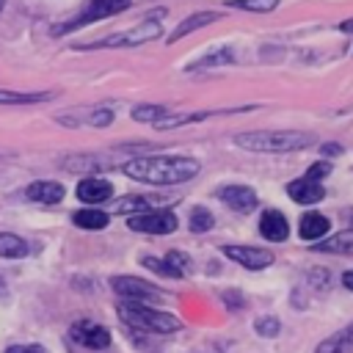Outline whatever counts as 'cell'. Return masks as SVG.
<instances>
[{
	"label": "cell",
	"mask_w": 353,
	"mask_h": 353,
	"mask_svg": "<svg viewBox=\"0 0 353 353\" xmlns=\"http://www.w3.org/2000/svg\"><path fill=\"white\" fill-rule=\"evenodd\" d=\"M339 30H347V33H353V19H347V22H342V25H339Z\"/></svg>",
	"instance_id": "obj_33"
},
{
	"label": "cell",
	"mask_w": 353,
	"mask_h": 353,
	"mask_svg": "<svg viewBox=\"0 0 353 353\" xmlns=\"http://www.w3.org/2000/svg\"><path fill=\"white\" fill-rule=\"evenodd\" d=\"M28 254V243L11 232H0V256L6 259H22Z\"/></svg>",
	"instance_id": "obj_19"
},
{
	"label": "cell",
	"mask_w": 353,
	"mask_h": 353,
	"mask_svg": "<svg viewBox=\"0 0 353 353\" xmlns=\"http://www.w3.org/2000/svg\"><path fill=\"white\" fill-rule=\"evenodd\" d=\"M72 339L83 347H108L110 345V331L99 323L80 320V323L72 325Z\"/></svg>",
	"instance_id": "obj_9"
},
{
	"label": "cell",
	"mask_w": 353,
	"mask_h": 353,
	"mask_svg": "<svg viewBox=\"0 0 353 353\" xmlns=\"http://www.w3.org/2000/svg\"><path fill=\"white\" fill-rule=\"evenodd\" d=\"M130 3H132V0H91V3H88V6L74 17V19H69V22H63V25H58V28H55V33L74 30V28H83V25H88V22H97V19L113 17V14L124 11Z\"/></svg>",
	"instance_id": "obj_5"
},
{
	"label": "cell",
	"mask_w": 353,
	"mask_h": 353,
	"mask_svg": "<svg viewBox=\"0 0 353 353\" xmlns=\"http://www.w3.org/2000/svg\"><path fill=\"white\" fill-rule=\"evenodd\" d=\"M234 143L248 152H298L312 143V135L292 130H256V132H240Z\"/></svg>",
	"instance_id": "obj_2"
},
{
	"label": "cell",
	"mask_w": 353,
	"mask_h": 353,
	"mask_svg": "<svg viewBox=\"0 0 353 353\" xmlns=\"http://www.w3.org/2000/svg\"><path fill=\"white\" fill-rule=\"evenodd\" d=\"M221 14H215V11H201V14H193V17H188L171 36H168V41H176V39H182V36H188V33H193L196 28H204V25H210V22H215Z\"/></svg>",
	"instance_id": "obj_18"
},
{
	"label": "cell",
	"mask_w": 353,
	"mask_h": 353,
	"mask_svg": "<svg viewBox=\"0 0 353 353\" xmlns=\"http://www.w3.org/2000/svg\"><path fill=\"white\" fill-rule=\"evenodd\" d=\"M127 226L132 232H146V234H168L179 226L176 212L171 210H146V212H135L130 215Z\"/></svg>",
	"instance_id": "obj_4"
},
{
	"label": "cell",
	"mask_w": 353,
	"mask_h": 353,
	"mask_svg": "<svg viewBox=\"0 0 353 353\" xmlns=\"http://www.w3.org/2000/svg\"><path fill=\"white\" fill-rule=\"evenodd\" d=\"M160 36V25L154 19H146L143 25H138L135 30L130 33H119V36H110V39H102V41H94V47H119V44H127V47H135V44H143V41H152Z\"/></svg>",
	"instance_id": "obj_7"
},
{
	"label": "cell",
	"mask_w": 353,
	"mask_h": 353,
	"mask_svg": "<svg viewBox=\"0 0 353 353\" xmlns=\"http://www.w3.org/2000/svg\"><path fill=\"white\" fill-rule=\"evenodd\" d=\"M218 199L223 204H229L234 212H251L256 207V193L245 185H226L218 190Z\"/></svg>",
	"instance_id": "obj_10"
},
{
	"label": "cell",
	"mask_w": 353,
	"mask_h": 353,
	"mask_svg": "<svg viewBox=\"0 0 353 353\" xmlns=\"http://www.w3.org/2000/svg\"><path fill=\"white\" fill-rule=\"evenodd\" d=\"M314 251H325V254H353V229L320 240V243L314 245Z\"/></svg>",
	"instance_id": "obj_16"
},
{
	"label": "cell",
	"mask_w": 353,
	"mask_h": 353,
	"mask_svg": "<svg viewBox=\"0 0 353 353\" xmlns=\"http://www.w3.org/2000/svg\"><path fill=\"white\" fill-rule=\"evenodd\" d=\"M226 61H232L229 52H215V55H207L204 61H199V63L190 66V69H204V66H215V63H226Z\"/></svg>",
	"instance_id": "obj_29"
},
{
	"label": "cell",
	"mask_w": 353,
	"mask_h": 353,
	"mask_svg": "<svg viewBox=\"0 0 353 353\" xmlns=\"http://www.w3.org/2000/svg\"><path fill=\"white\" fill-rule=\"evenodd\" d=\"M110 287L130 301H157L163 295V290H157L154 284L143 281V279H132V276H116L110 279Z\"/></svg>",
	"instance_id": "obj_6"
},
{
	"label": "cell",
	"mask_w": 353,
	"mask_h": 353,
	"mask_svg": "<svg viewBox=\"0 0 353 353\" xmlns=\"http://www.w3.org/2000/svg\"><path fill=\"white\" fill-rule=\"evenodd\" d=\"M6 353H47L41 345H14V347H8Z\"/></svg>",
	"instance_id": "obj_30"
},
{
	"label": "cell",
	"mask_w": 353,
	"mask_h": 353,
	"mask_svg": "<svg viewBox=\"0 0 353 353\" xmlns=\"http://www.w3.org/2000/svg\"><path fill=\"white\" fill-rule=\"evenodd\" d=\"M119 317L132 325V328H141V331H154V334H171L179 328V320L171 317L168 312H157V309H149L143 306L141 301H121L119 303Z\"/></svg>",
	"instance_id": "obj_3"
},
{
	"label": "cell",
	"mask_w": 353,
	"mask_h": 353,
	"mask_svg": "<svg viewBox=\"0 0 353 353\" xmlns=\"http://www.w3.org/2000/svg\"><path fill=\"white\" fill-rule=\"evenodd\" d=\"M342 284H345V287H347V290L353 292V270H347V273L342 276Z\"/></svg>",
	"instance_id": "obj_32"
},
{
	"label": "cell",
	"mask_w": 353,
	"mask_h": 353,
	"mask_svg": "<svg viewBox=\"0 0 353 353\" xmlns=\"http://www.w3.org/2000/svg\"><path fill=\"white\" fill-rule=\"evenodd\" d=\"M259 232H262L265 240L281 243V240H287V234H290V223H287V218H284L279 210H265L262 218H259Z\"/></svg>",
	"instance_id": "obj_12"
},
{
	"label": "cell",
	"mask_w": 353,
	"mask_h": 353,
	"mask_svg": "<svg viewBox=\"0 0 353 353\" xmlns=\"http://www.w3.org/2000/svg\"><path fill=\"white\" fill-rule=\"evenodd\" d=\"M149 204H152L149 196H124L113 210H116V212H132V215H135V212H146Z\"/></svg>",
	"instance_id": "obj_23"
},
{
	"label": "cell",
	"mask_w": 353,
	"mask_h": 353,
	"mask_svg": "<svg viewBox=\"0 0 353 353\" xmlns=\"http://www.w3.org/2000/svg\"><path fill=\"white\" fill-rule=\"evenodd\" d=\"M287 196H290L292 201H298V204H317V201L325 196V190H323V185H320L317 179L301 176V179H292V182L287 185Z\"/></svg>",
	"instance_id": "obj_11"
},
{
	"label": "cell",
	"mask_w": 353,
	"mask_h": 353,
	"mask_svg": "<svg viewBox=\"0 0 353 353\" xmlns=\"http://www.w3.org/2000/svg\"><path fill=\"white\" fill-rule=\"evenodd\" d=\"M229 6H234V8H243V11H273L276 6H279V0H232Z\"/></svg>",
	"instance_id": "obj_25"
},
{
	"label": "cell",
	"mask_w": 353,
	"mask_h": 353,
	"mask_svg": "<svg viewBox=\"0 0 353 353\" xmlns=\"http://www.w3.org/2000/svg\"><path fill=\"white\" fill-rule=\"evenodd\" d=\"M328 218L325 215H320V212H306L303 218H301V226H298V234L303 237V240H320V237H325L328 234Z\"/></svg>",
	"instance_id": "obj_15"
},
{
	"label": "cell",
	"mask_w": 353,
	"mask_h": 353,
	"mask_svg": "<svg viewBox=\"0 0 353 353\" xmlns=\"http://www.w3.org/2000/svg\"><path fill=\"white\" fill-rule=\"evenodd\" d=\"M50 99V94H17V91H0V105H33V102H44Z\"/></svg>",
	"instance_id": "obj_22"
},
{
	"label": "cell",
	"mask_w": 353,
	"mask_h": 353,
	"mask_svg": "<svg viewBox=\"0 0 353 353\" xmlns=\"http://www.w3.org/2000/svg\"><path fill=\"white\" fill-rule=\"evenodd\" d=\"M160 116H165V108H160V105H138L132 110L135 121H157Z\"/></svg>",
	"instance_id": "obj_26"
},
{
	"label": "cell",
	"mask_w": 353,
	"mask_h": 353,
	"mask_svg": "<svg viewBox=\"0 0 353 353\" xmlns=\"http://www.w3.org/2000/svg\"><path fill=\"white\" fill-rule=\"evenodd\" d=\"M163 262H165V270H168L171 279H182V276L190 273V259H188V254H182V251H168Z\"/></svg>",
	"instance_id": "obj_21"
},
{
	"label": "cell",
	"mask_w": 353,
	"mask_h": 353,
	"mask_svg": "<svg viewBox=\"0 0 353 353\" xmlns=\"http://www.w3.org/2000/svg\"><path fill=\"white\" fill-rule=\"evenodd\" d=\"M254 328L262 334V336H276L279 334V320L276 317H262L254 323Z\"/></svg>",
	"instance_id": "obj_27"
},
{
	"label": "cell",
	"mask_w": 353,
	"mask_h": 353,
	"mask_svg": "<svg viewBox=\"0 0 353 353\" xmlns=\"http://www.w3.org/2000/svg\"><path fill=\"white\" fill-rule=\"evenodd\" d=\"M130 179L146 185H179L199 174V160L190 157H138L121 168Z\"/></svg>",
	"instance_id": "obj_1"
},
{
	"label": "cell",
	"mask_w": 353,
	"mask_h": 353,
	"mask_svg": "<svg viewBox=\"0 0 353 353\" xmlns=\"http://www.w3.org/2000/svg\"><path fill=\"white\" fill-rule=\"evenodd\" d=\"M113 193V185L108 179H97V176H85L80 185H77V199L85 201V204H102L108 201Z\"/></svg>",
	"instance_id": "obj_13"
},
{
	"label": "cell",
	"mask_w": 353,
	"mask_h": 353,
	"mask_svg": "<svg viewBox=\"0 0 353 353\" xmlns=\"http://www.w3.org/2000/svg\"><path fill=\"white\" fill-rule=\"evenodd\" d=\"M342 152V146H336V143H325L323 146V154H339Z\"/></svg>",
	"instance_id": "obj_31"
},
{
	"label": "cell",
	"mask_w": 353,
	"mask_h": 353,
	"mask_svg": "<svg viewBox=\"0 0 353 353\" xmlns=\"http://www.w3.org/2000/svg\"><path fill=\"white\" fill-rule=\"evenodd\" d=\"M212 223H215V218H212L210 210L196 207V210L190 212V229H193V232H207V229H212Z\"/></svg>",
	"instance_id": "obj_24"
},
{
	"label": "cell",
	"mask_w": 353,
	"mask_h": 353,
	"mask_svg": "<svg viewBox=\"0 0 353 353\" xmlns=\"http://www.w3.org/2000/svg\"><path fill=\"white\" fill-rule=\"evenodd\" d=\"M317 353H353V325H347L345 331L328 336V339L317 347Z\"/></svg>",
	"instance_id": "obj_17"
},
{
	"label": "cell",
	"mask_w": 353,
	"mask_h": 353,
	"mask_svg": "<svg viewBox=\"0 0 353 353\" xmlns=\"http://www.w3.org/2000/svg\"><path fill=\"white\" fill-rule=\"evenodd\" d=\"M63 185L61 182H52V179H39V182H30L25 188V196L30 201H39V204H58L63 199Z\"/></svg>",
	"instance_id": "obj_14"
},
{
	"label": "cell",
	"mask_w": 353,
	"mask_h": 353,
	"mask_svg": "<svg viewBox=\"0 0 353 353\" xmlns=\"http://www.w3.org/2000/svg\"><path fill=\"white\" fill-rule=\"evenodd\" d=\"M3 6H6V0H0V8H3Z\"/></svg>",
	"instance_id": "obj_34"
},
{
	"label": "cell",
	"mask_w": 353,
	"mask_h": 353,
	"mask_svg": "<svg viewBox=\"0 0 353 353\" xmlns=\"http://www.w3.org/2000/svg\"><path fill=\"white\" fill-rule=\"evenodd\" d=\"M223 254H226L232 262H237V265H243V268H248V270H262V268H268V265L273 262V254H270L268 248L226 245V248H223Z\"/></svg>",
	"instance_id": "obj_8"
},
{
	"label": "cell",
	"mask_w": 353,
	"mask_h": 353,
	"mask_svg": "<svg viewBox=\"0 0 353 353\" xmlns=\"http://www.w3.org/2000/svg\"><path fill=\"white\" fill-rule=\"evenodd\" d=\"M108 221H110V215L102 212V210H80V212H74V223L80 229H94L97 232V229H105Z\"/></svg>",
	"instance_id": "obj_20"
},
{
	"label": "cell",
	"mask_w": 353,
	"mask_h": 353,
	"mask_svg": "<svg viewBox=\"0 0 353 353\" xmlns=\"http://www.w3.org/2000/svg\"><path fill=\"white\" fill-rule=\"evenodd\" d=\"M328 174H331V163H328V160H320V163H314V165L306 171V176H309V179H317V182H320L323 176H328Z\"/></svg>",
	"instance_id": "obj_28"
}]
</instances>
